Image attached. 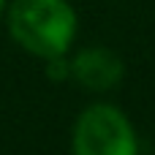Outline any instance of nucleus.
Wrapping results in <instances>:
<instances>
[{
	"mask_svg": "<svg viewBox=\"0 0 155 155\" xmlns=\"http://www.w3.org/2000/svg\"><path fill=\"white\" fill-rule=\"evenodd\" d=\"M139 134L131 117L109 104H87L71 128V155H139Z\"/></svg>",
	"mask_w": 155,
	"mask_h": 155,
	"instance_id": "nucleus-2",
	"label": "nucleus"
},
{
	"mask_svg": "<svg viewBox=\"0 0 155 155\" xmlns=\"http://www.w3.org/2000/svg\"><path fill=\"white\" fill-rule=\"evenodd\" d=\"M44 74L49 82H71V54H54L44 60Z\"/></svg>",
	"mask_w": 155,
	"mask_h": 155,
	"instance_id": "nucleus-4",
	"label": "nucleus"
},
{
	"mask_svg": "<svg viewBox=\"0 0 155 155\" xmlns=\"http://www.w3.org/2000/svg\"><path fill=\"white\" fill-rule=\"evenodd\" d=\"M3 19L11 41L38 60L71 54L79 33L76 8L68 0H8Z\"/></svg>",
	"mask_w": 155,
	"mask_h": 155,
	"instance_id": "nucleus-1",
	"label": "nucleus"
},
{
	"mask_svg": "<svg viewBox=\"0 0 155 155\" xmlns=\"http://www.w3.org/2000/svg\"><path fill=\"white\" fill-rule=\"evenodd\" d=\"M125 76L123 57L109 46H84L71 54V82L87 93H109Z\"/></svg>",
	"mask_w": 155,
	"mask_h": 155,
	"instance_id": "nucleus-3",
	"label": "nucleus"
},
{
	"mask_svg": "<svg viewBox=\"0 0 155 155\" xmlns=\"http://www.w3.org/2000/svg\"><path fill=\"white\" fill-rule=\"evenodd\" d=\"M5 5H8V0H0V19L5 16Z\"/></svg>",
	"mask_w": 155,
	"mask_h": 155,
	"instance_id": "nucleus-5",
	"label": "nucleus"
}]
</instances>
